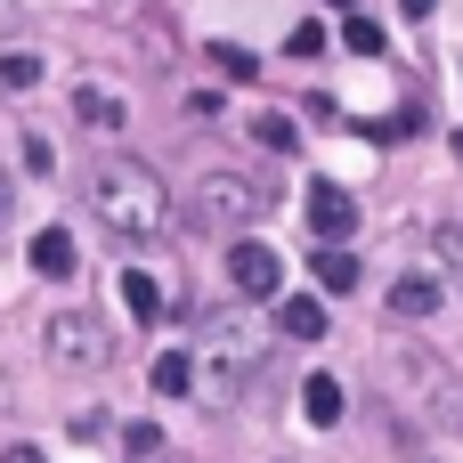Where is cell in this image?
<instances>
[{
	"instance_id": "cell-1",
	"label": "cell",
	"mask_w": 463,
	"mask_h": 463,
	"mask_svg": "<svg viewBox=\"0 0 463 463\" xmlns=\"http://www.w3.org/2000/svg\"><path fill=\"white\" fill-rule=\"evenodd\" d=\"M90 212L114 228V236H155L163 228V179L146 171V163H106L98 179H90Z\"/></svg>"
},
{
	"instance_id": "cell-2",
	"label": "cell",
	"mask_w": 463,
	"mask_h": 463,
	"mask_svg": "<svg viewBox=\"0 0 463 463\" xmlns=\"http://www.w3.org/2000/svg\"><path fill=\"white\" fill-rule=\"evenodd\" d=\"M187 228L195 236H244V228H260V212H269V187L252 179V171H203L195 187H187Z\"/></svg>"
},
{
	"instance_id": "cell-3",
	"label": "cell",
	"mask_w": 463,
	"mask_h": 463,
	"mask_svg": "<svg viewBox=\"0 0 463 463\" xmlns=\"http://www.w3.org/2000/svg\"><path fill=\"white\" fill-rule=\"evenodd\" d=\"M260 350H269V342H260L252 326H212V342H203V383H195V391H203L212 407H236L244 383H252V366H260Z\"/></svg>"
},
{
	"instance_id": "cell-4",
	"label": "cell",
	"mask_w": 463,
	"mask_h": 463,
	"mask_svg": "<svg viewBox=\"0 0 463 463\" xmlns=\"http://www.w3.org/2000/svg\"><path fill=\"white\" fill-rule=\"evenodd\" d=\"M41 342H49V358H57V366H81V374H98V366L114 358V334H106L90 309H57V317L41 326Z\"/></svg>"
},
{
	"instance_id": "cell-5",
	"label": "cell",
	"mask_w": 463,
	"mask_h": 463,
	"mask_svg": "<svg viewBox=\"0 0 463 463\" xmlns=\"http://www.w3.org/2000/svg\"><path fill=\"white\" fill-rule=\"evenodd\" d=\"M228 285H236L244 301H277V285H285V252L260 244V236H236V252H228Z\"/></svg>"
},
{
	"instance_id": "cell-6",
	"label": "cell",
	"mask_w": 463,
	"mask_h": 463,
	"mask_svg": "<svg viewBox=\"0 0 463 463\" xmlns=\"http://www.w3.org/2000/svg\"><path fill=\"white\" fill-rule=\"evenodd\" d=\"M309 228H317L326 244H350V236H358V195L334 187V179H317V187H309Z\"/></svg>"
},
{
	"instance_id": "cell-7",
	"label": "cell",
	"mask_w": 463,
	"mask_h": 463,
	"mask_svg": "<svg viewBox=\"0 0 463 463\" xmlns=\"http://www.w3.org/2000/svg\"><path fill=\"white\" fill-rule=\"evenodd\" d=\"M407 366H415V391H423V399H431V415H439V423H448V431H463V391H456V374H448V366H439V358H423V350H415V358H407Z\"/></svg>"
},
{
	"instance_id": "cell-8",
	"label": "cell",
	"mask_w": 463,
	"mask_h": 463,
	"mask_svg": "<svg viewBox=\"0 0 463 463\" xmlns=\"http://www.w3.org/2000/svg\"><path fill=\"white\" fill-rule=\"evenodd\" d=\"M277 334H285V342H317V334H326V301H317V293L277 301Z\"/></svg>"
},
{
	"instance_id": "cell-9",
	"label": "cell",
	"mask_w": 463,
	"mask_h": 463,
	"mask_svg": "<svg viewBox=\"0 0 463 463\" xmlns=\"http://www.w3.org/2000/svg\"><path fill=\"white\" fill-rule=\"evenodd\" d=\"M73 114H81L90 130H130L122 98H114V90H98V81H81V90H73Z\"/></svg>"
},
{
	"instance_id": "cell-10",
	"label": "cell",
	"mask_w": 463,
	"mask_h": 463,
	"mask_svg": "<svg viewBox=\"0 0 463 463\" xmlns=\"http://www.w3.org/2000/svg\"><path fill=\"white\" fill-rule=\"evenodd\" d=\"M33 269H41V277H73V269H81L73 236H65V228H41V236H33Z\"/></svg>"
},
{
	"instance_id": "cell-11",
	"label": "cell",
	"mask_w": 463,
	"mask_h": 463,
	"mask_svg": "<svg viewBox=\"0 0 463 463\" xmlns=\"http://www.w3.org/2000/svg\"><path fill=\"white\" fill-rule=\"evenodd\" d=\"M342 407H350V399H342V383H334V374H309V383H301V415H309L317 431H326V423H342Z\"/></svg>"
},
{
	"instance_id": "cell-12",
	"label": "cell",
	"mask_w": 463,
	"mask_h": 463,
	"mask_svg": "<svg viewBox=\"0 0 463 463\" xmlns=\"http://www.w3.org/2000/svg\"><path fill=\"white\" fill-rule=\"evenodd\" d=\"M431 309H439V285L431 277H399L391 285V317H431Z\"/></svg>"
},
{
	"instance_id": "cell-13",
	"label": "cell",
	"mask_w": 463,
	"mask_h": 463,
	"mask_svg": "<svg viewBox=\"0 0 463 463\" xmlns=\"http://www.w3.org/2000/svg\"><path fill=\"white\" fill-rule=\"evenodd\" d=\"M122 301H130V317H146V326L163 317V285H155L146 269H122Z\"/></svg>"
},
{
	"instance_id": "cell-14",
	"label": "cell",
	"mask_w": 463,
	"mask_h": 463,
	"mask_svg": "<svg viewBox=\"0 0 463 463\" xmlns=\"http://www.w3.org/2000/svg\"><path fill=\"white\" fill-rule=\"evenodd\" d=\"M155 391H163V399H187V391H195V358H187V350H163V358H155Z\"/></svg>"
},
{
	"instance_id": "cell-15",
	"label": "cell",
	"mask_w": 463,
	"mask_h": 463,
	"mask_svg": "<svg viewBox=\"0 0 463 463\" xmlns=\"http://www.w3.org/2000/svg\"><path fill=\"white\" fill-rule=\"evenodd\" d=\"M33 81H41V57H33V49H8V57H0V98H24Z\"/></svg>"
},
{
	"instance_id": "cell-16",
	"label": "cell",
	"mask_w": 463,
	"mask_h": 463,
	"mask_svg": "<svg viewBox=\"0 0 463 463\" xmlns=\"http://www.w3.org/2000/svg\"><path fill=\"white\" fill-rule=\"evenodd\" d=\"M317 285H326V293H350V285H358V260H350L342 244H326V252H317Z\"/></svg>"
},
{
	"instance_id": "cell-17",
	"label": "cell",
	"mask_w": 463,
	"mask_h": 463,
	"mask_svg": "<svg viewBox=\"0 0 463 463\" xmlns=\"http://www.w3.org/2000/svg\"><path fill=\"white\" fill-rule=\"evenodd\" d=\"M431 252H439V269L463 285V220H439V228H431Z\"/></svg>"
},
{
	"instance_id": "cell-18",
	"label": "cell",
	"mask_w": 463,
	"mask_h": 463,
	"mask_svg": "<svg viewBox=\"0 0 463 463\" xmlns=\"http://www.w3.org/2000/svg\"><path fill=\"white\" fill-rule=\"evenodd\" d=\"M252 138H260L269 155H293V146H301V122H285V114H260V122H252Z\"/></svg>"
},
{
	"instance_id": "cell-19",
	"label": "cell",
	"mask_w": 463,
	"mask_h": 463,
	"mask_svg": "<svg viewBox=\"0 0 463 463\" xmlns=\"http://www.w3.org/2000/svg\"><path fill=\"white\" fill-rule=\"evenodd\" d=\"M342 41H350L358 57H383V24H374V16H350V24H342Z\"/></svg>"
},
{
	"instance_id": "cell-20",
	"label": "cell",
	"mask_w": 463,
	"mask_h": 463,
	"mask_svg": "<svg viewBox=\"0 0 463 463\" xmlns=\"http://www.w3.org/2000/svg\"><path fill=\"white\" fill-rule=\"evenodd\" d=\"M212 57H220V73H228V81H252V73H260V57H252V49H236V41H220Z\"/></svg>"
},
{
	"instance_id": "cell-21",
	"label": "cell",
	"mask_w": 463,
	"mask_h": 463,
	"mask_svg": "<svg viewBox=\"0 0 463 463\" xmlns=\"http://www.w3.org/2000/svg\"><path fill=\"white\" fill-rule=\"evenodd\" d=\"M285 49H293V57H317V49H326V24H293V41H285Z\"/></svg>"
},
{
	"instance_id": "cell-22",
	"label": "cell",
	"mask_w": 463,
	"mask_h": 463,
	"mask_svg": "<svg viewBox=\"0 0 463 463\" xmlns=\"http://www.w3.org/2000/svg\"><path fill=\"white\" fill-rule=\"evenodd\" d=\"M0 463H49V456H41V448H24V439H16V448H8V456H0Z\"/></svg>"
},
{
	"instance_id": "cell-23",
	"label": "cell",
	"mask_w": 463,
	"mask_h": 463,
	"mask_svg": "<svg viewBox=\"0 0 463 463\" xmlns=\"http://www.w3.org/2000/svg\"><path fill=\"white\" fill-rule=\"evenodd\" d=\"M399 8H407V16H431V8H439V0H399Z\"/></svg>"
},
{
	"instance_id": "cell-24",
	"label": "cell",
	"mask_w": 463,
	"mask_h": 463,
	"mask_svg": "<svg viewBox=\"0 0 463 463\" xmlns=\"http://www.w3.org/2000/svg\"><path fill=\"white\" fill-rule=\"evenodd\" d=\"M8 195H16V179H8V171H0V220H8Z\"/></svg>"
},
{
	"instance_id": "cell-25",
	"label": "cell",
	"mask_w": 463,
	"mask_h": 463,
	"mask_svg": "<svg viewBox=\"0 0 463 463\" xmlns=\"http://www.w3.org/2000/svg\"><path fill=\"white\" fill-rule=\"evenodd\" d=\"M326 8H342V16H358V0H326Z\"/></svg>"
},
{
	"instance_id": "cell-26",
	"label": "cell",
	"mask_w": 463,
	"mask_h": 463,
	"mask_svg": "<svg viewBox=\"0 0 463 463\" xmlns=\"http://www.w3.org/2000/svg\"><path fill=\"white\" fill-rule=\"evenodd\" d=\"M8 16H16V0H0V24H8Z\"/></svg>"
}]
</instances>
